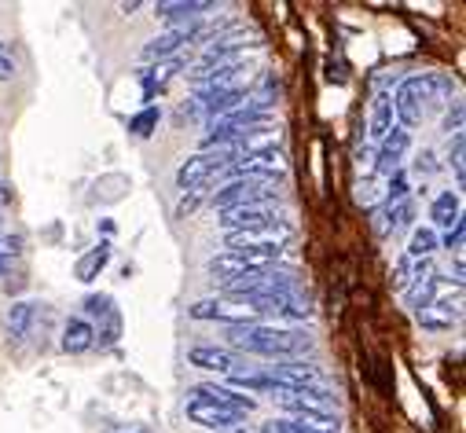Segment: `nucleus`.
Instances as JSON below:
<instances>
[{
  "instance_id": "f8f14e48",
  "label": "nucleus",
  "mask_w": 466,
  "mask_h": 433,
  "mask_svg": "<svg viewBox=\"0 0 466 433\" xmlns=\"http://www.w3.org/2000/svg\"><path fill=\"white\" fill-rule=\"evenodd\" d=\"M187 418L198 422V426H206V429H217V433H224V429L243 422V415L228 411L220 404H206V400H187Z\"/></svg>"
},
{
  "instance_id": "412c9836",
  "label": "nucleus",
  "mask_w": 466,
  "mask_h": 433,
  "mask_svg": "<svg viewBox=\"0 0 466 433\" xmlns=\"http://www.w3.org/2000/svg\"><path fill=\"white\" fill-rule=\"evenodd\" d=\"M430 216H433L437 228H451V225L459 221V195H455V191H441V195L433 198Z\"/></svg>"
},
{
  "instance_id": "aec40b11",
  "label": "nucleus",
  "mask_w": 466,
  "mask_h": 433,
  "mask_svg": "<svg viewBox=\"0 0 466 433\" xmlns=\"http://www.w3.org/2000/svg\"><path fill=\"white\" fill-rule=\"evenodd\" d=\"M422 276H430V261H415V257H400L393 268V290H408L411 283H419Z\"/></svg>"
},
{
  "instance_id": "9d476101",
  "label": "nucleus",
  "mask_w": 466,
  "mask_h": 433,
  "mask_svg": "<svg viewBox=\"0 0 466 433\" xmlns=\"http://www.w3.org/2000/svg\"><path fill=\"white\" fill-rule=\"evenodd\" d=\"M187 360H191L195 368H206V371H217V375H236L239 368H247V364L239 360V353H231V349H224V346H195V349L187 353Z\"/></svg>"
},
{
  "instance_id": "a211bd4d",
  "label": "nucleus",
  "mask_w": 466,
  "mask_h": 433,
  "mask_svg": "<svg viewBox=\"0 0 466 433\" xmlns=\"http://www.w3.org/2000/svg\"><path fill=\"white\" fill-rule=\"evenodd\" d=\"M92 346H96L92 323H85V319H70L66 327H63V349H66V353H88Z\"/></svg>"
},
{
  "instance_id": "f03ea898",
  "label": "nucleus",
  "mask_w": 466,
  "mask_h": 433,
  "mask_svg": "<svg viewBox=\"0 0 466 433\" xmlns=\"http://www.w3.org/2000/svg\"><path fill=\"white\" fill-rule=\"evenodd\" d=\"M451 96V77L444 74H415L408 81H400L397 96H393V115L400 118V129H415L422 126V118L441 106Z\"/></svg>"
},
{
  "instance_id": "f704fd0d",
  "label": "nucleus",
  "mask_w": 466,
  "mask_h": 433,
  "mask_svg": "<svg viewBox=\"0 0 466 433\" xmlns=\"http://www.w3.org/2000/svg\"><path fill=\"white\" fill-rule=\"evenodd\" d=\"M198 206V195H191V198H180V206H177V213H191Z\"/></svg>"
},
{
  "instance_id": "6ab92c4d",
  "label": "nucleus",
  "mask_w": 466,
  "mask_h": 433,
  "mask_svg": "<svg viewBox=\"0 0 466 433\" xmlns=\"http://www.w3.org/2000/svg\"><path fill=\"white\" fill-rule=\"evenodd\" d=\"M390 129H393V96L390 92H379L375 103H371V136L382 140Z\"/></svg>"
},
{
  "instance_id": "1a4fd4ad",
  "label": "nucleus",
  "mask_w": 466,
  "mask_h": 433,
  "mask_svg": "<svg viewBox=\"0 0 466 433\" xmlns=\"http://www.w3.org/2000/svg\"><path fill=\"white\" fill-rule=\"evenodd\" d=\"M276 221L268 206H239V209H220L217 225L224 228V236H236V232H254V228H268Z\"/></svg>"
},
{
  "instance_id": "7ed1b4c3",
  "label": "nucleus",
  "mask_w": 466,
  "mask_h": 433,
  "mask_svg": "<svg viewBox=\"0 0 466 433\" xmlns=\"http://www.w3.org/2000/svg\"><path fill=\"white\" fill-rule=\"evenodd\" d=\"M231 162H236V147L198 151V155H191V158L177 169V187H184V191H198V187H206L217 173H224Z\"/></svg>"
},
{
  "instance_id": "cd10ccee",
  "label": "nucleus",
  "mask_w": 466,
  "mask_h": 433,
  "mask_svg": "<svg viewBox=\"0 0 466 433\" xmlns=\"http://www.w3.org/2000/svg\"><path fill=\"white\" fill-rule=\"evenodd\" d=\"M415 173H419V176H433V173H437L433 151H419V155H415Z\"/></svg>"
},
{
  "instance_id": "6e6552de",
  "label": "nucleus",
  "mask_w": 466,
  "mask_h": 433,
  "mask_svg": "<svg viewBox=\"0 0 466 433\" xmlns=\"http://www.w3.org/2000/svg\"><path fill=\"white\" fill-rule=\"evenodd\" d=\"M195 37H198V19H195V23H184V26H169L162 37H155V41L144 45L140 59L162 63V59H169V55H180L184 45H195Z\"/></svg>"
},
{
  "instance_id": "ddd939ff",
  "label": "nucleus",
  "mask_w": 466,
  "mask_h": 433,
  "mask_svg": "<svg viewBox=\"0 0 466 433\" xmlns=\"http://www.w3.org/2000/svg\"><path fill=\"white\" fill-rule=\"evenodd\" d=\"M408 144H411V133L400 129V126H393V129L379 140V158H375L379 166H375V169H379L382 176L397 173V169H400V158H404V151H408Z\"/></svg>"
},
{
  "instance_id": "393cba45",
  "label": "nucleus",
  "mask_w": 466,
  "mask_h": 433,
  "mask_svg": "<svg viewBox=\"0 0 466 433\" xmlns=\"http://www.w3.org/2000/svg\"><path fill=\"white\" fill-rule=\"evenodd\" d=\"M155 126H158V106H144V111L129 122V133H137V136L144 140V136H151V133H155Z\"/></svg>"
},
{
  "instance_id": "473e14b6",
  "label": "nucleus",
  "mask_w": 466,
  "mask_h": 433,
  "mask_svg": "<svg viewBox=\"0 0 466 433\" xmlns=\"http://www.w3.org/2000/svg\"><path fill=\"white\" fill-rule=\"evenodd\" d=\"M444 247H448V250H459V247H462V216H459V221L448 228V236H444Z\"/></svg>"
},
{
  "instance_id": "dca6fc26",
  "label": "nucleus",
  "mask_w": 466,
  "mask_h": 433,
  "mask_svg": "<svg viewBox=\"0 0 466 433\" xmlns=\"http://www.w3.org/2000/svg\"><path fill=\"white\" fill-rule=\"evenodd\" d=\"M213 5L209 0H162V5H155V15L169 26H184V23H195L198 12H209Z\"/></svg>"
},
{
  "instance_id": "bb28decb",
  "label": "nucleus",
  "mask_w": 466,
  "mask_h": 433,
  "mask_svg": "<svg viewBox=\"0 0 466 433\" xmlns=\"http://www.w3.org/2000/svg\"><path fill=\"white\" fill-rule=\"evenodd\" d=\"M261 433H309V429L298 426L294 418H268V422L261 426Z\"/></svg>"
},
{
  "instance_id": "a878e982",
  "label": "nucleus",
  "mask_w": 466,
  "mask_h": 433,
  "mask_svg": "<svg viewBox=\"0 0 466 433\" xmlns=\"http://www.w3.org/2000/svg\"><path fill=\"white\" fill-rule=\"evenodd\" d=\"M110 305H114V301H110L106 294H92V297H85V312H88V316H99V319H110V316H114Z\"/></svg>"
},
{
  "instance_id": "72a5a7b5",
  "label": "nucleus",
  "mask_w": 466,
  "mask_h": 433,
  "mask_svg": "<svg viewBox=\"0 0 466 433\" xmlns=\"http://www.w3.org/2000/svg\"><path fill=\"white\" fill-rule=\"evenodd\" d=\"M19 247H23L19 236H0V257L5 261H8V254H19Z\"/></svg>"
},
{
  "instance_id": "2f4dec72",
  "label": "nucleus",
  "mask_w": 466,
  "mask_h": 433,
  "mask_svg": "<svg viewBox=\"0 0 466 433\" xmlns=\"http://www.w3.org/2000/svg\"><path fill=\"white\" fill-rule=\"evenodd\" d=\"M8 77H15V59L8 55L5 41H0V81H8Z\"/></svg>"
},
{
  "instance_id": "7c9ffc66",
  "label": "nucleus",
  "mask_w": 466,
  "mask_h": 433,
  "mask_svg": "<svg viewBox=\"0 0 466 433\" xmlns=\"http://www.w3.org/2000/svg\"><path fill=\"white\" fill-rule=\"evenodd\" d=\"M448 162H451V173H455V180L462 184V176H466V173H462V136H455V147H451V158H448Z\"/></svg>"
},
{
  "instance_id": "5701e85b",
  "label": "nucleus",
  "mask_w": 466,
  "mask_h": 433,
  "mask_svg": "<svg viewBox=\"0 0 466 433\" xmlns=\"http://www.w3.org/2000/svg\"><path fill=\"white\" fill-rule=\"evenodd\" d=\"M106 261H110V243L92 247V250H88V254L77 261V279H85V283H88L96 272H103V265H106Z\"/></svg>"
},
{
  "instance_id": "4468645a",
  "label": "nucleus",
  "mask_w": 466,
  "mask_h": 433,
  "mask_svg": "<svg viewBox=\"0 0 466 433\" xmlns=\"http://www.w3.org/2000/svg\"><path fill=\"white\" fill-rule=\"evenodd\" d=\"M459 297L451 301V297H441V301H430L426 308H419L415 312V319L422 323L426 331H451V323L459 319Z\"/></svg>"
},
{
  "instance_id": "20e7f679",
  "label": "nucleus",
  "mask_w": 466,
  "mask_h": 433,
  "mask_svg": "<svg viewBox=\"0 0 466 433\" xmlns=\"http://www.w3.org/2000/svg\"><path fill=\"white\" fill-rule=\"evenodd\" d=\"M236 180H279L287 173V151L283 147H261L250 155H239L228 166Z\"/></svg>"
},
{
  "instance_id": "f3484780",
  "label": "nucleus",
  "mask_w": 466,
  "mask_h": 433,
  "mask_svg": "<svg viewBox=\"0 0 466 433\" xmlns=\"http://www.w3.org/2000/svg\"><path fill=\"white\" fill-rule=\"evenodd\" d=\"M444 276H437V272H430V276H422L419 283H411L404 294H408V305L419 312V308H426L430 301H437V290H444Z\"/></svg>"
},
{
  "instance_id": "c756f323",
  "label": "nucleus",
  "mask_w": 466,
  "mask_h": 433,
  "mask_svg": "<svg viewBox=\"0 0 466 433\" xmlns=\"http://www.w3.org/2000/svg\"><path fill=\"white\" fill-rule=\"evenodd\" d=\"M444 133L462 136V103H459V99H455V106L448 111V118H444Z\"/></svg>"
},
{
  "instance_id": "4be33fe9",
  "label": "nucleus",
  "mask_w": 466,
  "mask_h": 433,
  "mask_svg": "<svg viewBox=\"0 0 466 433\" xmlns=\"http://www.w3.org/2000/svg\"><path fill=\"white\" fill-rule=\"evenodd\" d=\"M437 247H441V239H437L433 228H415V236H411V243H408V257H415V261H430Z\"/></svg>"
},
{
  "instance_id": "2eb2a0df",
  "label": "nucleus",
  "mask_w": 466,
  "mask_h": 433,
  "mask_svg": "<svg viewBox=\"0 0 466 433\" xmlns=\"http://www.w3.org/2000/svg\"><path fill=\"white\" fill-rule=\"evenodd\" d=\"M415 216V202L411 198H404V202H386V209H379L375 213V236L379 239H386V236H393V232H400L408 221Z\"/></svg>"
},
{
  "instance_id": "0eeeda50",
  "label": "nucleus",
  "mask_w": 466,
  "mask_h": 433,
  "mask_svg": "<svg viewBox=\"0 0 466 433\" xmlns=\"http://www.w3.org/2000/svg\"><path fill=\"white\" fill-rule=\"evenodd\" d=\"M272 400L279 408L294 411L298 418H305V415H330V408H334V397L327 389H276L272 386Z\"/></svg>"
},
{
  "instance_id": "423d86ee",
  "label": "nucleus",
  "mask_w": 466,
  "mask_h": 433,
  "mask_svg": "<svg viewBox=\"0 0 466 433\" xmlns=\"http://www.w3.org/2000/svg\"><path fill=\"white\" fill-rule=\"evenodd\" d=\"M276 389H323V371L305 360H279L265 371Z\"/></svg>"
},
{
  "instance_id": "f257e3e1",
  "label": "nucleus",
  "mask_w": 466,
  "mask_h": 433,
  "mask_svg": "<svg viewBox=\"0 0 466 433\" xmlns=\"http://www.w3.org/2000/svg\"><path fill=\"white\" fill-rule=\"evenodd\" d=\"M231 342V353H258V357H272V360H294L301 353H309L312 338L305 331H290V327H261V323H247V327H228L224 335Z\"/></svg>"
},
{
  "instance_id": "b1692460",
  "label": "nucleus",
  "mask_w": 466,
  "mask_h": 433,
  "mask_svg": "<svg viewBox=\"0 0 466 433\" xmlns=\"http://www.w3.org/2000/svg\"><path fill=\"white\" fill-rule=\"evenodd\" d=\"M30 319H34V305H30V301H15V305L8 308V316H5L8 331H12L15 338H23V335L30 331Z\"/></svg>"
},
{
  "instance_id": "9b49d317",
  "label": "nucleus",
  "mask_w": 466,
  "mask_h": 433,
  "mask_svg": "<svg viewBox=\"0 0 466 433\" xmlns=\"http://www.w3.org/2000/svg\"><path fill=\"white\" fill-rule=\"evenodd\" d=\"M187 400H206V404H220L228 411H236V415H250L254 411V400L250 397H239L236 389H228V386H191L187 389Z\"/></svg>"
},
{
  "instance_id": "39448f33",
  "label": "nucleus",
  "mask_w": 466,
  "mask_h": 433,
  "mask_svg": "<svg viewBox=\"0 0 466 433\" xmlns=\"http://www.w3.org/2000/svg\"><path fill=\"white\" fill-rule=\"evenodd\" d=\"M276 180H231L213 195L217 209H239V206H265L268 198H276Z\"/></svg>"
},
{
  "instance_id": "c9c22d12",
  "label": "nucleus",
  "mask_w": 466,
  "mask_h": 433,
  "mask_svg": "<svg viewBox=\"0 0 466 433\" xmlns=\"http://www.w3.org/2000/svg\"><path fill=\"white\" fill-rule=\"evenodd\" d=\"M0 276H8V261L5 257H0Z\"/></svg>"
},
{
  "instance_id": "c85d7f7f",
  "label": "nucleus",
  "mask_w": 466,
  "mask_h": 433,
  "mask_svg": "<svg viewBox=\"0 0 466 433\" xmlns=\"http://www.w3.org/2000/svg\"><path fill=\"white\" fill-rule=\"evenodd\" d=\"M375 198H379V184L375 180H360L357 184V202L360 206H375Z\"/></svg>"
}]
</instances>
